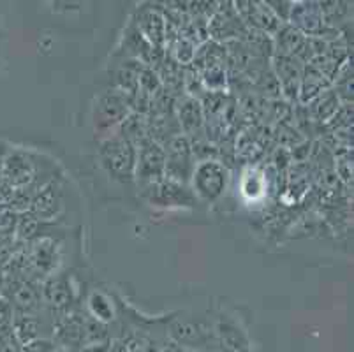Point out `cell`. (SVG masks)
<instances>
[{
  "instance_id": "277c9868",
  "label": "cell",
  "mask_w": 354,
  "mask_h": 352,
  "mask_svg": "<svg viewBox=\"0 0 354 352\" xmlns=\"http://www.w3.org/2000/svg\"><path fill=\"white\" fill-rule=\"evenodd\" d=\"M99 163L109 178L120 183L134 182L136 169V145L118 134L101 140L97 151Z\"/></svg>"
},
{
  "instance_id": "5b68a950",
  "label": "cell",
  "mask_w": 354,
  "mask_h": 352,
  "mask_svg": "<svg viewBox=\"0 0 354 352\" xmlns=\"http://www.w3.org/2000/svg\"><path fill=\"white\" fill-rule=\"evenodd\" d=\"M230 180V167L222 160H199V163H196L194 171H192L189 187H191L192 194H194L198 201L214 205L226 194Z\"/></svg>"
},
{
  "instance_id": "7402d4cb",
  "label": "cell",
  "mask_w": 354,
  "mask_h": 352,
  "mask_svg": "<svg viewBox=\"0 0 354 352\" xmlns=\"http://www.w3.org/2000/svg\"><path fill=\"white\" fill-rule=\"evenodd\" d=\"M11 302L16 308V314H39L44 306L41 289L27 279H21L15 284Z\"/></svg>"
},
{
  "instance_id": "484cf974",
  "label": "cell",
  "mask_w": 354,
  "mask_h": 352,
  "mask_svg": "<svg viewBox=\"0 0 354 352\" xmlns=\"http://www.w3.org/2000/svg\"><path fill=\"white\" fill-rule=\"evenodd\" d=\"M18 217H20V213L11 210L9 206L0 205V238H8L16 231Z\"/></svg>"
},
{
  "instance_id": "ba28073f",
  "label": "cell",
  "mask_w": 354,
  "mask_h": 352,
  "mask_svg": "<svg viewBox=\"0 0 354 352\" xmlns=\"http://www.w3.org/2000/svg\"><path fill=\"white\" fill-rule=\"evenodd\" d=\"M215 352H254L245 326L231 312L221 310L212 321Z\"/></svg>"
},
{
  "instance_id": "9a60e30c",
  "label": "cell",
  "mask_w": 354,
  "mask_h": 352,
  "mask_svg": "<svg viewBox=\"0 0 354 352\" xmlns=\"http://www.w3.org/2000/svg\"><path fill=\"white\" fill-rule=\"evenodd\" d=\"M64 208H66V192L60 180L53 178L34 194L27 212H30L41 224H44V222L57 221Z\"/></svg>"
},
{
  "instance_id": "e0dca14e",
  "label": "cell",
  "mask_w": 354,
  "mask_h": 352,
  "mask_svg": "<svg viewBox=\"0 0 354 352\" xmlns=\"http://www.w3.org/2000/svg\"><path fill=\"white\" fill-rule=\"evenodd\" d=\"M233 6L247 30L273 35L282 27V21L266 2H233Z\"/></svg>"
},
{
  "instance_id": "cb8c5ba5",
  "label": "cell",
  "mask_w": 354,
  "mask_h": 352,
  "mask_svg": "<svg viewBox=\"0 0 354 352\" xmlns=\"http://www.w3.org/2000/svg\"><path fill=\"white\" fill-rule=\"evenodd\" d=\"M340 108H342V101L339 99L337 92L333 89H328L308 104V113H310L312 120L319 122V124H330Z\"/></svg>"
},
{
  "instance_id": "d6986e66",
  "label": "cell",
  "mask_w": 354,
  "mask_h": 352,
  "mask_svg": "<svg viewBox=\"0 0 354 352\" xmlns=\"http://www.w3.org/2000/svg\"><path fill=\"white\" fill-rule=\"evenodd\" d=\"M270 62H272V73L279 86H281L282 95L289 99V101L298 99V89H300L304 64L298 58L286 57V55H273Z\"/></svg>"
},
{
  "instance_id": "7a4b0ae2",
  "label": "cell",
  "mask_w": 354,
  "mask_h": 352,
  "mask_svg": "<svg viewBox=\"0 0 354 352\" xmlns=\"http://www.w3.org/2000/svg\"><path fill=\"white\" fill-rule=\"evenodd\" d=\"M167 319H147L138 315L127 319L117 335L111 337V352H159L169 342L166 337Z\"/></svg>"
},
{
  "instance_id": "d4e9b609",
  "label": "cell",
  "mask_w": 354,
  "mask_h": 352,
  "mask_svg": "<svg viewBox=\"0 0 354 352\" xmlns=\"http://www.w3.org/2000/svg\"><path fill=\"white\" fill-rule=\"evenodd\" d=\"M39 228L41 222L30 212H24L18 217V224H16L15 232L21 241H34L35 238H39Z\"/></svg>"
},
{
  "instance_id": "ac0fdd59",
  "label": "cell",
  "mask_w": 354,
  "mask_h": 352,
  "mask_svg": "<svg viewBox=\"0 0 354 352\" xmlns=\"http://www.w3.org/2000/svg\"><path fill=\"white\" fill-rule=\"evenodd\" d=\"M175 116L182 134L187 136L191 141L199 140L205 136V113H203L199 99L185 95V93L176 97Z\"/></svg>"
},
{
  "instance_id": "4316f807",
  "label": "cell",
  "mask_w": 354,
  "mask_h": 352,
  "mask_svg": "<svg viewBox=\"0 0 354 352\" xmlns=\"http://www.w3.org/2000/svg\"><path fill=\"white\" fill-rule=\"evenodd\" d=\"M78 352H111V342H101V344H86Z\"/></svg>"
},
{
  "instance_id": "6da1fadb",
  "label": "cell",
  "mask_w": 354,
  "mask_h": 352,
  "mask_svg": "<svg viewBox=\"0 0 354 352\" xmlns=\"http://www.w3.org/2000/svg\"><path fill=\"white\" fill-rule=\"evenodd\" d=\"M55 178V164L44 155L11 150L0 167V205L12 199L30 203L34 194Z\"/></svg>"
},
{
  "instance_id": "52a82bcc",
  "label": "cell",
  "mask_w": 354,
  "mask_h": 352,
  "mask_svg": "<svg viewBox=\"0 0 354 352\" xmlns=\"http://www.w3.org/2000/svg\"><path fill=\"white\" fill-rule=\"evenodd\" d=\"M145 201L159 210H192L198 205V199L192 194L191 187L175 182L164 176L159 182L141 189Z\"/></svg>"
},
{
  "instance_id": "8992f818",
  "label": "cell",
  "mask_w": 354,
  "mask_h": 352,
  "mask_svg": "<svg viewBox=\"0 0 354 352\" xmlns=\"http://www.w3.org/2000/svg\"><path fill=\"white\" fill-rule=\"evenodd\" d=\"M129 113H131V106L117 90L109 89L102 92L92 106V127H94L95 136L106 140L115 134L118 125L125 120Z\"/></svg>"
},
{
  "instance_id": "f1b7e54d",
  "label": "cell",
  "mask_w": 354,
  "mask_h": 352,
  "mask_svg": "<svg viewBox=\"0 0 354 352\" xmlns=\"http://www.w3.org/2000/svg\"><path fill=\"white\" fill-rule=\"evenodd\" d=\"M192 352H214V351H192Z\"/></svg>"
},
{
  "instance_id": "9c48e42d",
  "label": "cell",
  "mask_w": 354,
  "mask_h": 352,
  "mask_svg": "<svg viewBox=\"0 0 354 352\" xmlns=\"http://www.w3.org/2000/svg\"><path fill=\"white\" fill-rule=\"evenodd\" d=\"M288 24L305 37H317L324 41H335L340 37L339 28H330L324 24L319 2H308V0L292 2Z\"/></svg>"
},
{
  "instance_id": "44dd1931",
  "label": "cell",
  "mask_w": 354,
  "mask_h": 352,
  "mask_svg": "<svg viewBox=\"0 0 354 352\" xmlns=\"http://www.w3.org/2000/svg\"><path fill=\"white\" fill-rule=\"evenodd\" d=\"M240 196L247 205H257L268 196V176L257 166H249L240 178Z\"/></svg>"
},
{
  "instance_id": "4fadbf2b",
  "label": "cell",
  "mask_w": 354,
  "mask_h": 352,
  "mask_svg": "<svg viewBox=\"0 0 354 352\" xmlns=\"http://www.w3.org/2000/svg\"><path fill=\"white\" fill-rule=\"evenodd\" d=\"M249 34L247 27L234 11L233 2L217 4L214 15L208 18V39L218 44L241 41Z\"/></svg>"
},
{
  "instance_id": "5bb4252c",
  "label": "cell",
  "mask_w": 354,
  "mask_h": 352,
  "mask_svg": "<svg viewBox=\"0 0 354 352\" xmlns=\"http://www.w3.org/2000/svg\"><path fill=\"white\" fill-rule=\"evenodd\" d=\"M41 296H43V303L51 314H66L69 310H73L74 302L78 298V289L71 275H62V273H55V275L48 277L41 284Z\"/></svg>"
},
{
  "instance_id": "603a6c76",
  "label": "cell",
  "mask_w": 354,
  "mask_h": 352,
  "mask_svg": "<svg viewBox=\"0 0 354 352\" xmlns=\"http://www.w3.org/2000/svg\"><path fill=\"white\" fill-rule=\"evenodd\" d=\"M328 89H331L330 80L321 71L315 69L314 66L307 64V66H304V73H301V82L296 101L300 102L301 106H308Z\"/></svg>"
},
{
  "instance_id": "2e32d148",
  "label": "cell",
  "mask_w": 354,
  "mask_h": 352,
  "mask_svg": "<svg viewBox=\"0 0 354 352\" xmlns=\"http://www.w3.org/2000/svg\"><path fill=\"white\" fill-rule=\"evenodd\" d=\"M138 30L141 32L148 43L152 44L157 51H166L167 39V24L162 9L157 8V4L141 6L136 9L134 16L131 18Z\"/></svg>"
},
{
  "instance_id": "3957f363",
  "label": "cell",
  "mask_w": 354,
  "mask_h": 352,
  "mask_svg": "<svg viewBox=\"0 0 354 352\" xmlns=\"http://www.w3.org/2000/svg\"><path fill=\"white\" fill-rule=\"evenodd\" d=\"M167 342L183 351H214V331L212 322L194 314H176L167 319Z\"/></svg>"
},
{
  "instance_id": "30bf717a",
  "label": "cell",
  "mask_w": 354,
  "mask_h": 352,
  "mask_svg": "<svg viewBox=\"0 0 354 352\" xmlns=\"http://www.w3.org/2000/svg\"><path fill=\"white\" fill-rule=\"evenodd\" d=\"M164 176L175 182L189 185L192 171L196 166V157L192 151L191 140L187 136L178 134L164 145Z\"/></svg>"
},
{
  "instance_id": "7c38bea8",
  "label": "cell",
  "mask_w": 354,
  "mask_h": 352,
  "mask_svg": "<svg viewBox=\"0 0 354 352\" xmlns=\"http://www.w3.org/2000/svg\"><path fill=\"white\" fill-rule=\"evenodd\" d=\"M164 148L150 138H143L136 143V169H134V182L138 187L152 185L164 178Z\"/></svg>"
},
{
  "instance_id": "ffe728a7",
  "label": "cell",
  "mask_w": 354,
  "mask_h": 352,
  "mask_svg": "<svg viewBox=\"0 0 354 352\" xmlns=\"http://www.w3.org/2000/svg\"><path fill=\"white\" fill-rule=\"evenodd\" d=\"M86 315L101 324H115L120 317V305L109 293L102 289H92L86 298Z\"/></svg>"
},
{
  "instance_id": "83f0119b",
  "label": "cell",
  "mask_w": 354,
  "mask_h": 352,
  "mask_svg": "<svg viewBox=\"0 0 354 352\" xmlns=\"http://www.w3.org/2000/svg\"><path fill=\"white\" fill-rule=\"evenodd\" d=\"M51 352H69V351H67V349H64V347H59V345H57V347H55L53 351H51Z\"/></svg>"
},
{
  "instance_id": "8fae6325",
  "label": "cell",
  "mask_w": 354,
  "mask_h": 352,
  "mask_svg": "<svg viewBox=\"0 0 354 352\" xmlns=\"http://www.w3.org/2000/svg\"><path fill=\"white\" fill-rule=\"evenodd\" d=\"M27 257V273L34 277V280H46L55 275L62 263V247L55 238L39 237L30 241V248L25 252Z\"/></svg>"
}]
</instances>
